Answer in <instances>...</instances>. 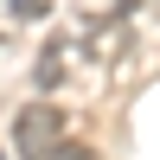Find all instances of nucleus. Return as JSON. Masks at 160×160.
Returning <instances> with one entry per match:
<instances>
[{
	"mask_svg": "<svg viewBox=\"0 0 160 160\" xmlns=\"http://www.w3.org/2000/svg\"><path fill=\"white\" fill-rule=\"evenodd\" d=\"M13 148H19V160H51L64 148V115L51 109V102L19 109V115H13Z\"/></svg>",
	"mask_w": 160,
	"mask_h": 160,
	"instance_id": "nucleus-1",
	"label": "nucleus"
},
{
	"mask_svg": "<svg viewBox=\"0 0 160 160\" xmlns=\"http://www.w3.org/2000/svg\"><path fill=\"white\" fill-rule=\"evenodd\" d=\"M77 58H83V38L58 32V38H51L45 51H38V71H32V83H38V90H58V83H64V71H71Z\"/></svg>",
	"mask_w": 160,
	"mask_h": 160,
	"instance_id": "nucleus-2",
	"label": "nucleus"
},
{
	"mask_svg": "<svg viewBox=\"0 0 160 160\" xmlns=\"http://www.w3.org/2000/svg\"><path fill=\"white\" fill-rule=\"evenodd\" d=\"M51 0H0V19L7 26H26V19H45Z\"/></svg>",
	"mask_w": 160,
	"mask_h": 160,
	"instance_id": "nucleus-3",
	"label": "nucleus"
},
{
	"mask_svg": "<svg viewBox=\"0 0 160 160\" xmlns=\"http://www.w3.org/2000/svg\"><path fill=\"white\" fill-rule=\"evenodd\" d=\"M51 160H96V154H90V148H83V141H64V148H58V154H51Z\"/></svg>",
	"mask_w": 160,
	"mask_h": 160,
	"instance_id": "nucleus-4",
	"label": "nucleus"
}]
</instances>
